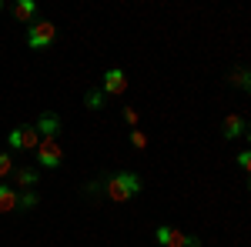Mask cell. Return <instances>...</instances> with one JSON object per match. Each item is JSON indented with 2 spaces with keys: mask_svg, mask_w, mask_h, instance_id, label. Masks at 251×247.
<instances>
[{
  "mask_svg": "<svg viewBox=\"0 0 251 247\" xmlns=\"http://www.w3.org/2000/svg\"><path fill=\"white\" fill-rule=\"evenodd\" d=\"M104 190H107V201H114V204H124V201H131L134 194H141V177L131 171H117L107 177V184H104Z\"/></svg>",
  "mask_w": 251,
  "mask_h": 247,
  "instance_id": "obj_1",
  "label": "cell"
},
{
  "mask_svg": "<svg viewBox=\"0 0 251 247\" xmlns=\"http://www.w3.org/2000/svg\"><path fill=\"white\" fill-rule=\"evenodd\" d=\"M57 40V27H54V20H34L30 27H27V47H47V44H54Z\"/></svg>",
  "mask_w": 251,
  "mask_h": 247,
  "instance_id": "obj_2",
  "label": "cell"
},
{
  "mask_svg": "<svg viewBox=\"0 0 251 247\" xmlns=\"http://www.w3.org/2000/svg\"><path fill=\"white\" fill-rule=\"evenodd\" d=\"M154 241L161 247H201L198 237H188L184 230H174V227H168V224H161V227L154 230Z\"/></svg>",
  "mask_w": 251,
  "mask_h": 247,
  "instance_id": "obj_3",
  "label": "cell"
},
{
  "mask_svg": "<svg viewBox=\"0 0 251 247\" xmlns=\"http://www.w3.org/2000/svg\"><path fill=\"white\" fill-rule=\"evenodd\" d=\"M34 154H37L40 167H47V171H54V167L64 164V151H60V144L54 140V137H40V147Z\"/></svg>",
  "mask_w": 251,
  "mask_h": 247,
  "instance_id": "obj_4",
  "label": "cell"
},
{
  "mask_svg": "<svg viewBox=\"0 0 251 247\" xmlns=\"http://www.w3.org/2000/svg\"><path fill=\"white\" fill-rule=\"evenodd\" d=\"M124 90H127V74H124V70H117V67L104 70V80H100V94H107V97H121Z\"/></svg>",
  "mask_w": 251,
  "mask_h": 247,
  "instance_id": "obj_5",
  "label": "cell"
},
{
  "mask_svg": "<svg viewBox=\"0 0 251 247\" xmlns=\"http://www.w3.org/2000/svg\"><path fill=\"white\" fill-rule=\"evenodd\" d=\"M10 180H14V187H17V190H30L40 180V174L34 171V167H27V164H20V167H14Z\"/></svg>",
  "mask_w": 251,
  "mask_h": 247,
  "instance_id": "obj_6",
  "label": "cell"
},
{
  "mask_svg": "<svg viewBox=\"0 0 251 247\" xmlns=\"http://www.w3.org/2000/svg\"><path fill=\"white\" fill-rule=\"evenodd\" d=\"M37 134H40V137H54V140H57V134H60V117H57V114H40V117H37Z\"/></svg>",
  "mask_w": 251,
  "mask_h": 247,
  "instance_id": "obj_7",
  "label": "cell"
},
{
  "mask_svg": "<svg viewBox=\"0 0 251 247\" xmlns=\"http://www.w3.org/2000/svg\"><path fill=\"white\" fill-rule=\"evenodd\" d=\"M14 17L30 27L34 17H37V3H34V0H17V3H14Z\"/></svg>",
  "mask_w": 251,
  "mask_h": 247,
  "instance_id": "obj_8",
  "label": "cell"
},
{
  "mask_svg": "<svg viewBox=\"0 0 251 247\" xmlns=\"http://www.w3.org/2000/svg\"><path fill=\"white\" fill-rule=\"evenodd\" d=\"M221 134H225L228 140L241 137V134H245V117H241V114H228V117H225V127H221Z\"/></svg>",
  "mask_w": 251,
  "mask_h": 247,
  "instance_id": "obj_9",
  "label": "cell"
},
{
  "mask_svg": "<svg viewBox=\"0 0 251 247\" xmlns=\"http://www.w3.org/2000/svg\"><path fill=\"white\" fill-rule=\"evenodd\" d=\"M17 197H20V190H17V187H7V184H0V214H10V210H17Z\"/></svg>",
  "mask_w": 251,
  "mask_h": 247,
  "instance_id": "obj_10",
  "label": "cell"
},
{
  "mask_svg": "<svg viewBox=\"0 0 251 247\" xmlns=\"http://www.w3.org/2000/svg\"><path fill=\"white\" fill-rule=\"evenodd\" d=\"M37 147H40L37 127H24V147H20V151H37Z\"/></svg>",
  "mask_w": 251,
  "mask_h": 247,
  "instance_id": "obj_11",
  "label": "cell"
},
{
  "mask_svg": "<svg viewBox=\"0 0 251 247\" xmlns=\"http://www.w3.org/2000/svg\"><path fill=\"white\" fill-rule=\"evenodd\" d=\"M40 204V197L34 194V190H20V197H17V207L20 210H34Z\"/></svg>",
  "mask_w": 251,
  "mask_h": 247,
  "instance_id": "obj_12",
  "label": "cell"
},
{
  "mask_svg": "<svg viewBox=\"0 0 251 247\" xmlns=\"http://www.w3.org/2000/svg\"><path fill=\"white\" fill-rule=\"evenodd\" d=\"M248 77H251V70H245V67H234L231 74H228V84H231V87H245V84H248Z\"/></svg>",
  "mask_w": 251,
  "mask_h": 247,
  "instance_id": "obj_13",
  "label": "cell"
},
{
  "mask_svg": "<svg viewBox=\"0 0 251 247\" xmlns=\"http://www.w3.org/2000/svg\"><path fill=\"white\" fill-rule=\"evenodd\" d=\"M7 147L10 151H20L24 147V127H14V131L7 134Z\"/></svg>",
  "mask_w": 251,
  "mask_h": 247,
  "instance_id": "obj_14",
  "label": "cell"
},
{
  "mask_svg": "<svg viewBox=\"0 0 251 247\" xmlns=\"http://www.w3.org/2000/svg\"><path fill=\"white\" fill-rule=\"evenodd\" d=\"M84 104H87L91 111H100V107H104V94H100V90H87V97H84Z\"/></svg>",
  "mask_w": 251,
  "mask_h": 247,
  "instance_id": "obj_15",
  "label": "cell"
},
{
  "mask_svg": "<svg viewBox=\"0 0 251 247\" xmlns=\"http://www.w3.org/2000/svg\"><path fill=\"white\" fill-rule=\"evenodd\" d=\"M131 147H137V151H144V147H148V134L144 131H131Z\"/></svg>",
  "mask_w": 251,
  "mask_h": 247,
  "instance_id": "obj_16",
  "label": "cell"
},
{
  "mask_svg": "<svg viewBox=\"0 0 251 247\" xmlns=\"http://www.w3.org/2000/svg\"><path fill=\"white\" fill-rule=\"evenodd\" d=\"M234 160H238V167H241V171H248V174H251V151H241L238 157H234Z\"/></svg>",
  "mask_w": 251,
  "mask_h": 247,
  "instance_id": "obj_17",
  "label": "cell"
},
{
  "mask_svg": "<svg viewBox=\"0 0 251 247\" xmlns=\"http://www.w3.org/2000/svg\"><path fill=\"white\" fill-rule=\"evenodd\" d=\"M124 120H127L131 127H137V111L134 107H124Z\"/></svg>",
  "mask_w": 251,
  "mask_h": 247,
  "instance_id": "obj_18",
  "label": "cell"
},
{
  "mask_svg": "<svg viewBox=\"0 0 251 247\" xmlns=\"http://www.w3.org/2000/svg\"><path fill=\"white\" fill-rule=\"evenodd\" d=\"M245 90H248V94H251V77H248V84H245Z\"/></svg>",
  "mask_w": 251,
  "mask_h": 247,
  "instance_id": "obj_19",
  "label": "cell"
},
{
  "mask_svg": "<svg viewBox=\"0 0 251 247\" xmlns=\"http://www.w3.org/2000/svg\"><path fill=\"white\" fill-rule=\"evenodd\" d=\"M0 10H3V0H0Z\"/></svg>",
  "mask_w": 251,
  "mask_h": 247,
  "instance_id": "obj_20",
  "label": "cell"
},
{
  "mask_svg": "<svg viewBox=\"0 0 251 247\" xmlns=\"http://www.w3.org/2000/svg\"><path fill=\"white\" fill-rule=\"evenodd\" d=\"M248 187H251V177H248Z\"/></svg>",
  "mask_w": 251,
  "mask_h": 247,
  "instance_id": "obj_21",
  "label": "cell"
},
{
  "mask_svg": "<svg viewBox=\"0 0 251 247\" xmlns=\"http://www.w3.org/2000/svg\"><path fill=\"white\" fill-rule=\"evenodd\" d=\"M248 140H251V131H248Z\"/></svg>",
  "mask_w": 251,
  "mask_h": 247,
  "instance_id": "obj_22",
  "label": "cell"
}]
</instances>
